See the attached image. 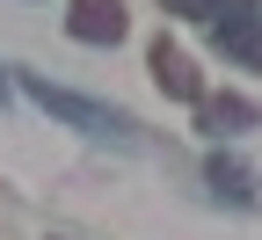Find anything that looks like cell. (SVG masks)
<instances>
[{
  "mask_svg": "<svg viewBox=\"0 0 262 240\" xmlns=\"http://www.w3.org/2000/svg\"><path fill=\"white\" fill-rule=\"evenodd\" d=\"M262 8L255 0H226L219 8V51H233V58H248V66H262Z\"/></svg>",
  "mask_w": 262,
  "mask_h": 240,
  "instance_id": "obj_2",
  "label": "cell"
},
{
  "mask_svg": "<svg viewBox=\"0 0 262 240\" xmlns=\"http://www.w3.org/2000/svg\"><path fill=\"white\" fill-rule=\"evenodd\" d=\"M22 88H29V102H44L51 117H66L73 131H88V139H131V117H117V110H102V102H80V95H66V88H51V80H37V73H29Z\"/></svg>",
  "mask_w": 262,
  "mask_h": 240,
  "instance_id": "obj_1",
  "label": "cell"
},
{
  "mask_svg": "<svg viewBox=\"0 0 262 240\" xmlns=\"http://www.w3.org/2000/svg\"><path fill=\"white\" fill-rule=\"evenodd\" d=\"M153 80L168 88V95H182V102H196V95H204V88H196V66H189L182 51H168V44L153 51Z\"/></svg>",
  "mask_w": 262,
  "mask_h": 240,
  "instance_id": "obj_4",
  "label": "cell"
},
{
  "mask_svg": "<svg viewBox=\"0 0 262 240\" xmlns=\"http://www.w3.org/2000/svg\"><path fill=\"white\" fill-rule=\"evenodd\" d=\"M66 29H73L80 44H117L124 37V8H117V0H73Z\"/></svg>",
  "mask_w": 262,
  "mask_h": 240,
  "instance_id": "obj_3",
  "label": "cell"
},
{
  "mask_svg": "<svg viewBox=\"0 0 262 240\" xmlns=\"http://www.w3.org/2000/svg\"><path fill=\"white\" fill-rule=\"evenodd\" d=\"M211 182H219L226 197H233V204H241V197H255V189H248V167H241V160H226V153L211 160Z\"/></svg>",
  "mask_w": 262,
  "mask_h": 240,
  "instance_id": "obj_6",
  "label": "cell"
},
{
  "mask_svg": "<svg viewBox=\"0 0 262 240\" xmlns=\"http://www.w3.org/2000/svg\"><path fill=\"white\" fill-rule=\"evenodd\" d=\"M255 124V102H241V95H211L204 102V131H248Z\"/></svg>",
  "mask_w": 262,
  "mask_h": 240,
  "instance_id": "obj_5",
  "label": "cell"
},
{
  "mask_svg": "<svg viewBox=\"0 0 262 240\" xmlns=\"http://www.w3.org/2000/svg\"><path fill=\"white\" fill-rule=\"evenodd\" d=\"M175 8H182V15H219L226 0H175Z\"/></svg>",
  "mask_w": 262,
  "mask_h": 240,
  "instance_id": "obj_7",
  "label": "cell"
}]
</instances>
